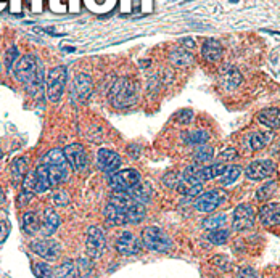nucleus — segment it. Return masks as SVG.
Masks as SVG:
<instances>
[{
	"instance_id": "f257e3e1",
	"label": "nucleus",
	"mask_w": 280,
	"mask_h": 278,
	"mask_svg": "<svg viewBox=\"0 0 280 278\" xmlns=\"http://www.w3.org/2000/svg\"><path fill=\"white\" fill-rule=\"evenodd\" d=\"M15 77L31 95L37 97L43 89V66L36 55H24L15 65Z\"/></svg>"
},
{
	"instance_id": "f03ea898",
	"label": "nucleus",
	"mask_w": 280,
	"mask_h": 278,
	"mask_svg": "<svg viewBox=\"0 0 280 278\" xmlns=\"http://www.w3.org/2000/svg\"><path fill=\"white\" fill-rule=\"evenodd\" d=\"M110 103L118 109L129 108L137 103L138 98V84L129 77H119L111 85L108 93Z\"/></svg>"
},
{
	"instance_id": "7ed1b4c3",
	"label": "nucleus",
	"mask_w": 280,
	"mask_h": 278,
	"mask_svg": "<svg viewBox=\"0 0 280 278\" xmlns=\"http://www.w3.org/2000/svg\"><path fill=\"white\" fill-rule=\"evenodd\" d=\"M66 77H68V71L65 66L52 68L50 73L47 74L45 93H47V98L52 103L60 101L61 95H63V90H65V85H66Z\"/></svg>"
},
{
	"instance_id": "20e7f679",
	"label": "nucleus",
	"mask_w": 280,
	"mask_h": 278,
	"mask_svg": "<svg viewBox=\"0 0 280 278\" xmlns=\"http://www.w3.org/2000/svg\"><path fill=\"white\" fill-rule=\"evenodd\" d=\"M142 245L155 253H168L172 248V241L161 229L147 227L142 232Z\"/></svg>"
},
{
	"instance_id": "39448f33",
	"label": "nucleus",
	"mask_w": 280,
	"mask_h": 278,
	"mask_svg": "<svg viewBox=\"0 0 280 278\" xmlns=\"http://www.w3.org/2000/svg\"><path fill=\"white\" fill-rule=\"evenodd\" d=\"M142 182V176L135 169H124L118 171L115 174H110L108 184L113 190H119V192H129L135 185Z\"/></svg>"
},
{
	"instance_id": "423d86ee",
	"label": "nucleus",
	"mask_w": 280,
	"mask_h": 278,
	"mask_svg": "<svg viewBox=\"0 0 280 278\" xmlns=\"http://www.w3.org/2000/svg\"><path fill=\"white\" fill-rule=\"evenodd\" d=\"M105 248H107V240H105V233L99 227H89L85 238V251L87 256L90 259H99L103 256Z\"/></svg>"
},
{
	"instance_id": "0eeeda50",
	"label": "nucleus",
	"mask_w": 280,
	"mask_h": 278,
	"mask_svg": "<svg viewBox=\"0 0 280 278\" xmlns=\"http://www.w3.org/2000/svg\"><path fill=\"white\" fill-rule=\"evenodd\" d=\"M225 192L222 190H209V192L200 195L195 201V209L198 212H213L214 209H217L224 201H225Z\"/></svg>"
},
{
	"instance_id": "6e6552de",
	"label": "nucleus",
	"mask_w": 280,
	"mask_h": 278,
	"mask_svg": "<svg viewBox=\"0 0 280 278\" xmlns=\"http://www.w3.org/2000/svg\"><path fill=\"white\" fill-rule=\"evenodd\" d=\"M232 227L235 232H247L255 227V211L250 204H239L232 215Z\"/></svg>"
},
{
	"instance_id": "1a4fd4ad",
	"label": "nucleus",
	"mask_w": 280,
	"mask_h": 278,
	"mask_svg": "<svg viewBox=\"0 0 280 278\" xmlns=\"http://www.w3.org/2000/svg\"><path fill=\"white\" fill-rule=\"evenodd\" d=\"M31 249L37 256H40L42 259H45V260H50V262H52V260H57L60 257V254H61L60 243L55 241V240H50V238L32 241L31 243Z\"/></svg>"
},
{
	"instance_id": "9d476101",
	"label": "nucleus",
	"mask_w": 280,
	"mask_h": 278,
	"mask_svg": "<svg viewBox=\"0 0 280 278\" xmlns=\"http://www.w3.org/2000/svg\"><path fill=\"white\" fill-rule=\"evenodd\" d=\"M63 154H65V158H66V162L74 171L85 169L87 162H89V158H87L85 148H84L81 143H71V145L65 146Z\"/></svg>"
},
{
	"instance_id": "9b49d317",
	"label": "nucleus",
	"mask_w": 280,
	"mask_h": 278,
	"mask_svg": "<svg viewBox=\"0 0 280 278\" xmlns=\"http://www.w3.org/2000/svg\"><path fill=\"white\" fill-rule=\"evenodd\" d=\"M274 172V162L269 159H258L250 162L245 169V176L250 180H264L272 176Z\"/></svg>"
},
{
	"instance_id": "f8f14e48",
	"label": "nucleus",
	"mask_w": 280,
	"mask_h": 278,
	"mask_svg": "<svg viewBox=\"0 0 280 278\" xmlns=\"http://www.w3.org/2000/svg\"><path fill=\"white\" fill-rule=\"evenodd\" d=\"M140 240L130 232H122L116 240V251L122 256H134L140 253Z\"/></svg>"
},
{
	"instance_id": "ddd939ff",
	"label": "nucleus",
	"mask_w": 280,
	"mask_h": 278,
	"mask_svg": "<svg viewBox=\"0 0 280 278\" xmlns=\"http://www.w3.org/2000/svg\"><path fill=\"white\" fill-rule=\"evenodd\" d=\"M97 166L103 172L115 174V172H118V169L121 166V158H119L118 153L107 150V148H102L97 153Z\"/></svg>"
},
{
	"instance_id": "4468645a",
	"label": "nucleus",
	"mask_w": 280,
	"mask_h": 278,
	"mask_svg": "<svg viewBox=\"0 0 280 278\" xmlns=\"http://www.w3.org/2000/svg\"><path fill=\"white\" fill-rule=\"evenodd\" d=\"M92 89H94V84L90 76H87L84 73L77 74L73 81V97H76L77 101L85 103L87 98L92 95Z\"/></svg>"
},
{
	"instance_id": "2eb2a0df",
	"label": "nucleus",
	"mask_w": 280,
	"mask_h": 278,
	"mask_svg": "<svg viewBox=\"0 0 280 278\" xmlns=\"http://www.w3.org/2000/svg\"><path fill=\"white\" fill-rule=\"evenodd\" d=\"M259 222L264 227H275L280 224V203H269L259 209Z\"/></svg>"
},
{
	"instance_id": "dca6fc26",
	"label": "nucleus",
	"mask_w": 280,
	"mask_h": 278,
	"mask_svg": "<svg viewBox=\"0 0 280 278\" xmlns=\"http://www.w3.org/2000/svg\"><path fill=\"white\" fill-rule=\"evenodd\" d=\"M243 77L240 74V71L235 66L230 65H225L221 69V84L224 85L225 90H234L242 84Z\"/></svg>"
},
{
	"instance_id": "f3484780",
	"label": "nucleus",
	"mask_w": 280,
	"mask_h": 278,
	"mask_svg": "<svg viewBox=\"0 0 280 278\" xmlns=\"http://www.w3.org/2000/svg\"><path fill=\"white\" fill-rule=\"evenodd\" d=\"M201 55L209 63H217L222 58V45L216 39H206L201 45Z\"/></svg>"
},
{
	"instance_id": "a211bd4d",
	"label": "nucleus",
	"mask_w": 280,
	"mask_h": 278,
	"mask_svg": "<svg viewBox=\"0 0 280 278\" xmlns=\"http://www.w3.org/2000/svg\"><path fill=\"white\" fill-rule=\"evenodd\" d=\"M58 227H60V217H58V214L54 209L47 207V209L43 211V220L40 224V230L43 233V237H52L57 232Z\"/></svg>"
},
{
	"instance_id": "6ab92c4d",
	"label": "nucleus",
	"mask_w": 280,
	"mask_h": 278,
	"mask_svg": "<svg viewBox=\"0 0 280 278\" xmlns=\"http://www.w3.org/2000/svg\"><path fill=\"white\" fill-rule=\"evenodd\" d=\"M134 203H137V201L130 196L129 192H119V190H113L110 198H108V204L118 207V209H121V211L129 209Z\"/></svg>"
},
{
	"instance_id": "aec40b11",
	"label": "nucleus",
	"mask_w": 280,
	"mask_h": 278,
	"mask_svg": "<svg viewBox=\"0 0 280 278\" xmlns=\"http://www.w3.org/2000/svg\"><path fill=\"white\" fill-rule=\"evenodd\" d=\"M258 121L262 124V126H266L269 129H280V109L278 108H266V109H262L259 111V115H258Z\"/></svg>"
},
{
	"instance_id": "412c9836",
	"label": "nucleus",
	"mask_w": 280,
	"mask_h": 278,
	"mask_svg": "<svg viewBox=\"0 0 280 278\" xmlns=\"http://www.w3.org/2000/svg\"><path fill=\"white\" fill-rule=\"evenodd\" d=\"M274 135L270 132H255L248 137V148L251 151H258V150H262L264 146H267L270 142H272Z\"/></svg>"
},
{
	"instance_id": "4be33fe9",
	"label": "nucleus",
	"mask_w": 280,
	"mask_h": 278,
	"mask_svg": "<svg viewBox=\"0 0 280 278\" xmlns=\"http://www.w3.org/2000/svg\"><path fill=\"white\" fill-rule=\"evenodd\" d=\"M169 60L174 66L185 68L194 63V55H192V51L187 48H174L169 55Z\"/></svg>"
},
{
	"instance_id": "5701e85b",
	"label": "nucleus",
	"mask_w": 280,
	"mask_h": 278,
	"mask_svg": "<svg viewBox=\"0 0 280 278\" xmlns=\"http://www.w3.org/2000/svg\"><path fill=\"white\" fill-rule=\"evenodd\" d=\"M21 229L26 235H36L40 230V220L36 212H24L21 219Z\"/></svg>"
},
{
	"instance_id": "b1692460",
	"label": "nucleus",
	"mask_w": 280,
	"mask_h": 278,
	"mask_svg": "<svg viewBox=\"0 0 280 278\" xmlns=\"http://www.w3.org/2000/svg\"><path fill=\"white\" fill-rule=\"evenodd\" d=\"M103 214H105V219H107V222H110L111 225H126L127 224L126 212L118 209V207H115V206H111V204L105 206Z\"/></svg>"
},
{
	"instance_id": "393cba45",
	"label": "nucleus",
	"mask_w": 280,
	"mask_h": 278,
	"mask_svg": "<svg viewBox=\"0 0 280 278\" xmlns=\"http://www.w3.org/2000/svg\"><path fill=\"white\" fill-rule=\"evenodd\" d=\"M129 193L130 196H132L137 203L140 204H145L150 201V198H152V187L150 184H145V182H140L138 185H135L132 190H129Z\"/></svg>"
},
{
	"instance_id": "a878e982",
	"label": "nucleus",
	"mask_w": 280,
	"mask_h": 278,
	"mask_svg": "<svg viewBox=\"0 0 280 278\" xmlns=\"http://www.w3.org/2000/svg\"><path fill=\"white\" fill-rule=\"evenodd\" d=\"M182 142L185 143V145H192V146H195V145H205L208 142V132H205V130H187V132H183L182 135Z\"/></svg>"
},
{
	"instance_id": "bb28decb",
	"label": "nucleus",
	"mask_w": 280,
	"mask_h": 278,
	"mask_svg": "<svg viewBox=\"0 0 280 278\" xmlns=\"http://www.w3.org/2000/svg\"><path fill=\"white\" fill-rule=\"evenodd\" d=\"M55 278H79L77 275V267L74 260H65L54 270Z\"/></svg>"
},
{
	"instance_id": "cd10ccee",
	"label": "nucleus",
	"mask_w": 280,
	"mask_h": 278,
	"mask_svg": "<svg viewBox=\"0 0 280 278\" xmlns=\"http://www.w3.org/2000/svg\"><path fill=\"white\" fill-rule=\"evenodd\" d=\"M28 158L24 156H20V158H15L12 162V177L15 179V182H20L23 177H26V172H28Z\"/></svg>"
},
{
	"instance_id": "c85d7f7f",
	"label": "nucleus",
	"mask_w": 280,
	"mask_h": 278,
	"mask_svg": "<svg viewBox=\"0 0 280 278\" xmlns=\"http://www.w3.org/2000/svg\"><path fill=\"white\" fill-rule=\"evenodd\" d=\"M177 192L183 196H197L200 195V192H203V184H192V182H187V180H183L180 177L179 180V185H177Z\"/></svg>"
},
{
	"instance_id": "c756f323",
	"label": "nucleus",
	"mask_w": 280,
	"mask_h": 278,
	"mask_svg": "<svg viewBox=\"0 0 280 278\" xmlns=\"http://www.w3.org/2000/svg\"><path fill=\"white\" fill-rule=\"evenodd\" d=\"M124 212H126V217H127V224H138V222H142L145 219V215H147L145 206L140 204V203H134Z\"/></svg>"
},
{
	"instance_id": "7c9ffc66",
	"label": "nucleus",
	"mask_w": 280,
	"mask_h": 278,
	"mask_svg": "<svg viewBox=\"0 0 280 278\" xmlns=\"http://www.w3.org/2000/svg\"><path fill=\"white\" fill-rule=\"evenodd\" d=\"M40 164H45V166H65L66 158L61 150H50L43 154Z\"/></svg>"
},
{
	"instance_id": "2f4dec72",
	"label": "nucleus",
	"mask_w": 280,
	"mask_h": 278,
	"mask_svg": "<svg viewBox=\"0 0 280 278\" xmlns=\"http://www.w3.org/2000/svg\"><path fill=\"white\" fill-rule=\"evenodd\" d=\"M227 222V217L225 214H219V215H213V217H208V219L203 220V229L205 230H209V232H213V230H219L222 229L224 225Z\"/></svg>"
},
{
	"instance_id": "473e14b6",
	"label": "nucleus",
	"mask_w": 280,
	"mask_h": 278,
	"mask_svg": "<svg viewBox=\"0 0 280 278\" xmlns=\"http://www.w3.org/2000/svg\"><path fill=\"white\" fill-rule=\"evenodd\" d=\"M208 241L209 243H213V245H217V246H221V245H225L227 241H229L230 238V232L229 230H224V229H219V230H213V232H209L208 233Z\"/></svg>"
},
{
	"instance_id": "72a5a7b5",
	"label": "nucleus",
	"mask_w": 280,
	"mask_h": 278,
	"mask_svg": "<svg viewBox=\"0 0 280 278\" xmlns=\"http://www.w3.org/2000/svg\"><path fill=\"white\" fill-rule=\"evenodd\" d=\"M275 192H277V184L274 180H270V182H267V184L262 185L256 192V199H258V201H267L270 196L275 195Z\"/></svg>"
},
{
	"instance_id": "f704fd0d",
	"label": "nucleus",
	"mask_w": 280,
	"mask_h": 278,
	"mask_svg": "<svg viewBox=\"0 0 280 278\" xmlns=\"http://www.w3.org/2000/svg\"><path fill=\"white\" fill-rule=\"evenodd\" d=\"M240 174H242V169L239 166H227L225 172L219 177V182L222 185H232L240 177Z\"/></svg>"
},
{
	"instance_id": "c9c22d12",
	"label": "nucleus",
	"mask_w": 280,
	"mask_h": 278,
	"mask_svg": "<svg viewBox=\"0 0 280 278\" xmlns=\"http://www.w3.org/2000/svg\"><path fill=\"white\" fill-rule=\"evenodd\" d=\"M76 267H77V275H79V278H90L94 275V264L89 259H77Z\"/></svg>"
},
{
	"instance_id": "e433bc0d",
	"label": "nucleus",
	"mask_w": 280,
	"mask_h": 278,
	"mask_svg": "<svg viewBox=\"0 0 280 278\" xmlns=\"http://www.w3.org/2000/svg\"><path fill=\"white\" fill-rule=\"evenodd\" d=\"M214 156V150L211 146L208 145H200L198 148L195 150L194 153V158L198 161V162H206V161H211Z\"/></svg>"
},
{
	"instance_id": "4c0bfd02",
	"label": "nucleus",
	"mask_w": 280,
	"mask_h": 278,
	"mask_svg": "<svg viewBox=\"0 0 280 278\" xmlns=\"http://www.w3.org/2000/svg\"><path fill=\"white\" fill-rule=\"evenodd\" d=\"M34 275L37 278H54V268L47 262H37L34 265Z\"/></svg>"
},
{
	"instance_id": "58836bf2",
	"label": "nucleus",
	"mask_w": 280,
	"mask_h": 278,
	"mask_svg": "<svg viewBox=\"0 0 280 278\" xmlns=\"http://www.w3.org/2000/svg\"><path fill=\"white\" fill-rule=\"evenodd\" d=\"M174 119H176V123L187 126V124L192 123V121H194V111H190V109H180Z\"/></svg>"
},
{
	"instance_id": "ea45409f",
	"label": "nucleus",
	"mask_w": 280,
	"mask_h": 278,
	"mask_svg": "<svg viewBox=\"0 0 280 278\" xmlns=\"http://www.w3.org/2000/svg\"><path fill=\"white\" fill-rule=\"evenodd\" d=\"M179 180H180V177L177 176L176 172H168V174H164V177H163L164 185L169 187V188H177Z\"/></svg>"
},
{
	"instance_id": "a19ab883",
	"label": "nucleus",
	"mask_w": 280,
	"mask_h": 278,
	"mask_svg": "<svg viewBox=\"0 0 280 278\" xmlns=\"http://www.w3.org/2000/svg\"><path fill=\"white\" fill-rule=\"evenodd\" d=\"M52 199H54V203L57 206H66L69 204V196L66 192H61V190H58V192L54 193V196H52Z\"/></svg>"
},
{
	"instance_id": "79ce46f5",
	"label": "nucleus",
	"mask_w": 280,
	"mask_h": 278,
	"mask_svg": "<svg viewBox=\"0 0 280 278\" xmlns=\"http://www.w3.org/2000/svg\"><path fill=\"white\" fill-rule=\"evenodd\" d=\"M16 57H18V48L16 47H12L10 50L7 51V57H5V65H7V69L10 71L13 63L16 62Z\"/></svg>"
},
{
	"instance_id": "37998d69",
	"label": "nucleus",
	"mask_w": 280,
	"mask_h": 278,
	"mask_svg": "<svg viewBox=\"0 0 280 278\" xmlns=\"http://www.w3.org/2000/svg\"><path fill=\"white\" fill-rule=\"evenodd\" d=\"M237 278H259V276H258V272L255 270V268L243 267V268H240V270H239Z\"/></svg>"
},
{
	"instance_id": "c03bdc74",
	"label": "nucleus",
	"mask_w": 280,
	"mask_h": 278,
	"mask_svg": "<svg viewBox=\"0 0 280 278\" xmlns=\"http://www.w3.org/2000/svg\"><path fill=\"white\" fill-rule=\"evenodd\" d=\"M32 196L34 195L31 192H26V190H23V192L20 193V196H18V199H16V203H18V206H26L32 199Z\"/></svg>"
},
{
	"instance_id": "a18cd8bd",
	"label": "nucleus",
	"mask_w": 280,
	"mask_h": 278,
	"mask_svg": "<svg viewBox=\"0 0 280 278\" xmlns=\"http://www.w3.org/2000/svg\"><path fill=\"white\" fill-rule=\"evenodd\" d=\"M213 262H214L216 265H219V267L222 268V270H227V268L230 267V260L227 259L225 256H217V257H214Z\"/></svg>"
},
{
	"instance_id": "49530a36",
	"label": "nucleus",
	"mask_w": 280,
	"mask_h": 278,
	"mask_svg": "<svg viewBox=\"0 0 280 278\" xmlns=\"http://www.w3.org/2000/svg\"><path fill=\"white\" fill-rule=\"evenodd\" d=\"M219 158L222 161H234V159H237L239 158V153L235 151V150H225L219 154Z\"/></svg>"
},
{
	"instance_id": "de8ad7c7",
	"label": "nucleus",
	"mask_w": 280,
	"mask_h": 278,
	"mask_svg": "<svg viewBox=\"0 0 280 278\" xmlns=\"http://www.w3.org/2000/svg\"><path fill=\"white\" fill-rule=\"evenodd\" d=\"M7 237H8V227H7V224H0V243H4Z\"/></svg>"
},
{
	"instance_id": "09e8293b",
	"label": "nucleus",
	"mask_w": 280,
	"mask_h": 278,
	"mask_svg": "<svg viewBox=\"0 0 280 278\" xmlns=\"http://www.w3.org/2000/svg\"><path fill=\"white\" fill-rule=\"evenodd\" d=\"M182 43L185 45L187 50H194L195 48V40L194 39H182Z\"/></svg>"
},
{
	"instance_id": "8fccbe9b",
	"label": "nucleus",
	"mask_w": 280,
	"mask_h": 278,
	"mask_svg": "<svg viewBox=\"0 0 280 278\" xmlns=\"http://www.w3.org/2000/svg\"><path fill=\"white\" fill-rule=\"evenodd\" d=\"M5 201V195H4V190H2V187H0V204H2Z\"/></svg>"
},
{
	"instance_id": "3c124183",
	"label": "nucleus",
	"mask_w": 280,
	"mask_h": 278,
	"mask_svg": "<svg viewBox=\"0 0 280 278\" xmlns=\"http://www.w3.org/2000/svg\"><path fill=\"white\" fill-rule=\"evenodd\" d=\"M2 156H4V153H2V150H0V159H2Z\"/></svg>"
},
{
	"instance_id": "603ef678",
	"label": "nucleus",
	"mask_w": 280,
	"mask_h": 278,
	"mask_svg": "<svg viewBox=\"0 0 280 278\" xmlns=\"http://www.w3.org/2000/svg\"><path fill=\"white\" fill-rule=\"evenodd\" d=\"M5 2V0H0V4H4Z\"/></svg>"
}]
</instances>
